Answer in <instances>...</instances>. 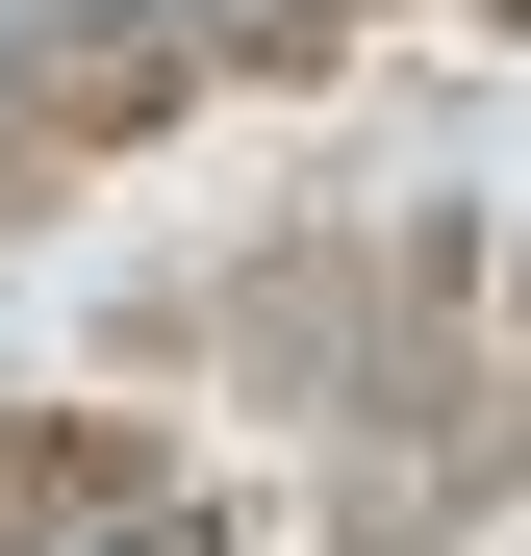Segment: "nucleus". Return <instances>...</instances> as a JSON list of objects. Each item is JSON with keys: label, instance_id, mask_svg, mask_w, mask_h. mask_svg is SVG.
<instances>
[{"label": "nucleus", "instance_id": "nucleus-1", "mask_svg": "<svg viewBox=\"0 0 531 556\" xmlns=\"http://www.w3.org/2000/svg\"><path fill=\"white\" fill-rule=\"evenodd\" d=\"M102 556H203V531H102Z\"/></svg>", "mask_w": 531, "mask_h": 556}]
</instances>
